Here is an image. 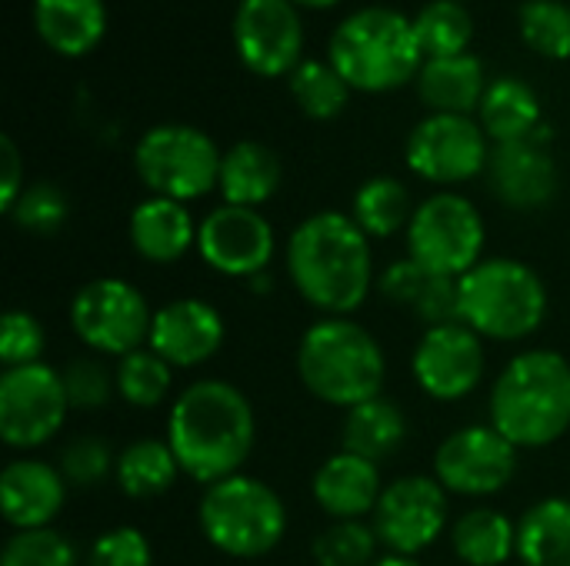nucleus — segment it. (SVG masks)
I'll use <instances>...</instances> for the list:
<instances>
[{
	"instance_id": "aec40b11",
	"label": "nucleus",
	"mask_w": 570,
	"mask_h": 566,
	"mask_svg": "<svg viewBox=\"0 0 570 566\" xmlns=\"http://www.w3.org/2000/svg\"><path fill=\"white\" fill-rule=\"evenodd\" d=\"M488 180L511 210H541L558 197V163L538 140L498 143L488 160Z\"/></svg>"
},
{
	"instance_id": "c03bdc74",
	"label": "nucleus",
	"mask_w": 570,
	"mask_h": 566,
	"mask_svg": "<svg viewBox=\"0 0 570 566\" xmlns=\"http://www.w3.org/2000/svg\"><path fill=\"white\" fill-rule=\"evenodd\" d=\"M0 157H3V177H0V210L10 214L17 197L23 193V160L10 137H0Z\"/></svg>"
},
{
	"instance_id": "de8ad7c7",
	"label": "nucleus",
	"mask_w": 570,
	"mask_h": 566,
	"mask_svg": "<svg viewBox=\"0 0 570 566\" xmlns=\"http://www.w3.org/2000/svg\"><path fill=\"white\" fill-rule=\"evenodd\" d=\"M461 3H464V0H461Z\"/></svg>"
},
{
	"instance_id": "9d476101",
	"label": "nucleus",
	"mask_w": 570,
	"mask_h": 566,
	"mask_svg": "<svg viewBox=\"0 0 570 566\" xmlns=\"http://www.w3.org/2000/svg\"><path fill=\"white\" fill-rule=\"evenodd\" d=\"M73 337L100 357H127L147 347L154 310L147 297L124 277H97L83 284L67 310Z\"/></svg>"
},
{
	"instance_id": "f8f14e48",
	"label": "nucleus",
	"mask_w": 570,
	"mask_h": 566,
	"mask_svg": "<svg viewBox=\"0 0 570 566\" xmlns=\"http://www.w3.org/2000/svg\"><path fill=\"white\" fill-rule=\"evenodd\" d=\"M70 417L60 370L50 364L10 367L0 374V440L10 450H37L50 444Z\"/></svg>"
},
{
	"instance_id": "6ab92c4d",
	"label": "nucleus",
	"mask_w": 570,
	"mask_h": 566,
	"mask_svg": "<svg viewBox=\"0 0 570 566\" xmlns=\"http://www.w3.org/2000/svg\"><path fill=\"white\" fill-rule=\"evenodd\" d=\"M67 490L70 484L63 480L60 467L37 457L10 460L0 470V507L7 527L13 534L53 527V520L67 504Z\"/></svg>"
},
{
	"instance_id": "a878e982",
	"label": "nucleus",
	"mask_w": 570,
	"mask_h": 566,
	"mask_svg": "<svg viewBox=\"0 0 570 566\" xmlns=\"http://www.w3.org/2000/svg\"><path fill=\"white\" fill-rule=\"evenodd\" d=\"M417 93L434 113L471 117V110H478L488 93L484 63L474 53L424 60V67L417 73Z\"/></svg>"
},
{
	"instance_id": "f03ea898",
	"label": "nucleus",
	"mask_w": 570,
	"mask_h": 566,
	"mask_svg": "<svg viewBox=\"0 0 570 566\" xmlns=\"http://www.w3.org/2000/svg\"><path fill=\"white\" fill-rule=\"evenodd\" d=\"M284 260L294 290L321 317H351L377 287L371 237L341 210L304 217L287 237Z\"/></svg>"
},
{
	"instance_id": "ea45409f",
	"label": "nucleus",
	"mask_w": 570,
	"mask_h": 566,
	"mask_svg": "<svg viewBox=\"0 0 570 566\" xmlns=\"http://www.w3.org/2000/svg\"><path fill=\"white\" fill-rule=\"evenodd\" d=\"M60 474L70 487L77 490H94L100 487L107 477H114L117 467V454L107 440L100 437H73L63 450H60Z\"/></svg>"
},
{
	"instance_id": "2f4dec72",
	"label": "nucleus",
	"mask_w": 570,
	"mask_h": 566,
	"mask_svg": "<svg viewBox=\"0 0 570 566\" xmlns=\"http://www.w3.org/2000/svg\"><path fill=\"white\" fill-rule=\"evenodd\" d=\"M351 217L371 240H391L401 230H407L414 217V203H411L407 187L397 177L381 173L357 187L351 200Z\"/></svg>"
},
{
	"instance_id": "dca6fc26",
	"label": "nucleus",
	"mask_w": 570,
	"mask_h": 566,
	"mask_svg": "<svg viewBox=\"0 0 570 566\" xmlns=\"http://www.w3.org/2000/svg\"><path fill=\"white\" fill-rule=\"evenodd\" d=\"M197 254L214 274L247 284L271 270L277 234L261 210L220 203L197 227Z\"/></svg>"
},
{
	"instance_id": "4c0bfd02",
	"label": "nucleus",
	"mask_w": 570,
	"mask_h": 566,
	"mask_svg": "<svg viewBox=\"0 0 570 566\" xmlns=\"http://www.w3.org/2000/svg\"><path fill=\"white\" fill-rule=\"evenodd\" d=\"M20 230L27 234H37V237H50L57 234L67 217H70V200L67 193L50 183V180H37V183H27L23 193L17 197L13 210L7 214Z\"/></svg>"
},
{
	"instance_id": "c85d7f7f",
	"label": "nucleus",
	"mask_w": 570,
	"mask_h": 566,
	"mask_svg": "<svg viewBox=\"0 0 570 566\" xmlns=\"http://www.w3.org/2000/svg\"><path fill=\"white\" fill-rule=\"evenodd\" d=\"M541 123V100L534 87L518 77H501L488 83V93L481 100V127L494 143L531 140Z\"/></svg>"
},
{
	"instance_id": "1a4fd4ad",
	"label": "nucleus",
	"mask_w": 570,
	"mask_h": 566,
	"mask_svg": "<svg viewBox=\"0 0 570 566\" xmlns=\"http://www.w3.org/2000/svg\"><path fill=\"white\" fill-rule=\"evenodd\" d=\"M404 240L411 260L441 277L461 280L484 260L488 227L481 210L464 193L441 190L414 207Z\"/></svg>"
},
{
	"instance_id": "ddd939ff",
	"label": "nucleus",
	"mask_w": 570,
	"mask_h": 566,
	"mask_svg": "<svg viewBox=\"0 0 570 566\" xmlns=\"http://www.w3.org/2000/svg\"><path fill=\"white\" fill-rule=\"evenodd\" d=\"M518 447L491 424H468L448 434L434 450V477L451 497L484 500L511 487Z\"/></svg>"
},
{
	"instance_id": "7c9ffc66",
	"label": "nucleus",
	"mask_w": 570,
	"mask_h": 566,
	"mask_svg": "<svg viewBox=\"0 0 570 566\" xmlns=\"http://www.w3.org/2000/svg\"><path fill=\"white\" fill-rule=\"evenodd\" d=\"M180 474L184 470H180L170 444L157 440V437L127 444L117 454V467H114V480H117L120 494L130 500H157V497L170 494V487L177 484Z\"/></svg>"
},
{
	"instance_id": "473e14b6",
	"label": "nucleus",
	"mask_w": 570,
	"mask_h": 566,
	"mask_svg": "<svg viewBox=\"0 0 570 566\" xmlns=\"http://www.w3.org/2000/svg\"><path fill=\"white\" fill-rule=\"evenodd\" d=\"M411 23L424 60L468 53L474 40V17L461 0H431L417 10Z\"/></svg>"
},
{
	"instance_id": "412c9836",
	"label": "nucleus",
	"mask_w": 570,
	"mask_h": 566,
	"mask_svg": "<svg viewBox=\"0 0 570 566\" xmlns=\"http://www.w3.org/2000/svg\"><path fill=\"white\" fill-rule=\"evenodd\" d=\"M384 494L381 464H371L351 450L331 454L311 480V497L331 520H367Z\"/></svg>"
},
{
	"instance_id": "f704fd0d",
	"label": "nucleus",
	"mask_w": 570,
	"mask_h": 566,
	"mask_svg": "<svg viewBox=\"0 0 570 566\" xmlns=\"http://www.w3.org/2000/svg\"><path fill=\"white\" fill-rule=\"evenodd\" d=\"M291 97L311 120H334L351 100V83L331 60H301L291 73Z\"/></svg>"
},
{
	"instance_id": "49530a36",
	"label": "nucleus",
	"mask_w": 570,
	"mask_h": 566,
	"mask_svg": "<svg viewBox=\"0 0 570 566\" xmlns=\"http://www.w3.org/2000/svg\"><path fill=\"white\" fill-rule=\"evenodd\" d=\"M294 3H301V7H334L337 0H294Z\"/></svg>"
},
{
	"instance_id": "39448f33",
	"label": "nucleus",
	"mask_w": 570,
	"mask_h": 566,
	"mask_svg": "<svg viewBox=\"0 0 570 566\" xmlns=\"http://www.w3.org/2000/svg\"><path fill=\"white\" fill-rule=\"evenodd\" d=\"M548 284L518 257H484L458 280V320L478 337L521 344L548 320Z\"/></svg>"
},
{
	"instance_id": "5701e85b",
	"label": "nucleus",
	"mask_w": 570,
	"mask_h": 566,
	"mask_svg": "<svg viewBox=\"0 0 570 566\" xmlns=\"http://www.w3.org/2000/svg\"><path fill=\"white\" fill-rule=\"evenodd\" d=\"M377 294L391 304L417 317L424 327L451 324L458 320V280L441 277L417 260L404 257L381 270Z\"/></svg>"
},
{
	"instance_id": "4468645a",
	"label": "nucleus",
	"mask_w": 570,
	"mask_h": 566,
	"mask_svg": "<svg viewBox=\"0 0 570 566\" xmlns=\"http://www.w3.org/2000/svg\"><path fill=\"white\" fill-rule=\"evenodd\" d=\"M404 160L421 180L454 187L488 170L491 147L478 120L464 113H431L407 133Z\"/></svg>"
},
{
	"instance_id": "c9c22d12",
	"label": "nucleus",
	"mask_w": 570,
	"mask_h": 566,
	"mask_svg": "<svg viewBox=\"0 0 570 566\" xmlns=\"http://www.w3.org/2000/svg\"><path fill=\"white\" fill-rule=\"evenodd\" d=\"M381 540L371 520H331L314 544L311 557L317 566H374L381 557Z\"/></svg>"
},
{
	"instance_id": "79ce46f5",
	"label": "nucleus",
	"mask_w": 570,
	"mask_h": 566,
	"mask_svg": "<svg viewBox=\"0 0 570 566\" xmlns=\"http://www.w3.org/2000/svg\"><path fill=\"white\" fill-rule=\"evenodd\" d=\"M43 350H47L43 324L30 310H7L0 320V364H3V370L40 364Z\"/></svg>"
},
{
	"instance_id": "393cba45",
	"label": "nucleus",
	"mask_w": 570,
	"mask_h": 566,
	"mask_svg": "<svg viewBox=\"0 0 570 566\" xmlns=\"http://www.w3.org/2000/svg\"><path fill=\"white\" fill-rule=\"evenodd\" d=\"M281 177H284L281 157L267 143H261V140H237L220 157L217 190H220L224 203L254 207L257 210L261 203H267L277 193Z\"/></svg>"
},
{
	"instance_id": "4be33fe9",
	"label": "nucleus",
	"mask_w": 570,
	"mask_h": 566,
	"mask_svg": "<svg viewBox=\"0 0 570 566\" xmlns=\"http://www.w3.org/2000/svg\"><path fill=\"white\" fill-rule=\"evenodd\" d=\"M197 220L187 203L170 197H147L130 210L127 237L140 260L167 267L197 250Z\"/></svg>"
},
{
	"instance_id": "9b49d317",
	"label": "nucleus",
	"mask_w": 570,
	"mask_h": 566,
	"mask_svg": "<svg viewBox=\"0 0 570 566\" xmlns=\"http://www.w3.org/2000/svg\"><path fill=\"white\" fill-rule=\"evenodd\" d=\"M371 524L387 554L421 557L451 534V494L434 474H404L384 484Z\"/></svg>"
},
{
	"instance_id": "f3484780",
	"label": "nucleus",
	"mask_w": 570,
	"mask_h": 566,
	"mask_svg": "<svg viewBox=\"0 0 570 566\" xmlns=\"http://www.w3.org/2000/svg\"><path fill=\"white\" fill-rule=\"evenodd\" d=\"M234 43L244 67L257 77H291L304 50V23L294 0H240Z\"/></svg>"
},
{
	"instance_id": "e433bc0d",
	"label": "nucleus",
	"mask_w": 570,
	"mask_h": 566,
	"mask_svg": "<svg viewBox=\"0 0 570 566\" xmlns=\"http://www.w3.org/2000/svg\"><path fill=\"white\" fill-rule=\"evenodd\" d=\"M521 37L541 57H570V7L564 0H528L521 7Z\"/></svg>"
},
{
	"instance_id": "7ed1b4c3",
	"label": "nucleus",
	"mask_w": 570,
	"mask_h": 566,
	"mask_svg": "<svg viewBox=\"0 0 570 566\" xmlns=\"http://www.w3.org/2000/svg\"><path fill=\"white\" fill-rule=\"evenodd\" d=\"M488 424L518 450H544L570 430V360L534 347L514 354L491 384Z\"/></svg>"
},
{
	"instance_id": "20e7f679",
	"label": "nucleus",
	"mask_w": 570,
	"mask_h": 566,
	"mask_svg": "<svg viewBox=\"0 0 570 566\" xmlns=\"http://www.w3.org/2000/svg\"><path fill=\"white\" fill-rule=\"evenodd\" d=\"M297 377L311 397L351 410L384 394L387 357L381 340L351 317H321L301 334Z\"/></svg>"
},
{
	"instance_id": "f257e3e1",
	"label": "nucleus",
	"mask_w": 570,
	"mask_h": 566,
	"mask_svg": "<svg viewBox=\"0 0 570 566\" xmlns=\"http://www.w3.org/2000/svg\"><path fill=\"white\" fill-rule=\"evenodd\" d=\"M164 440L184 477L210 487L244 474L257 444V417L240 387L220 377H200L174 397Z\"/></svg>"
},
{
	"instance_id": "72a5a7b5",
	"label": "nucleus",
	"mask_w": 570,
	"mask_h": 566,
	"mask_svg": "<svg viewBox=\"0 0 570 566\" xmlns=\"http://www.w3.org/2000/svg\"><path fill=\"white\" fill-rule=\"evenodd\" d=\"M114 380H117V397L127 407H134V410H157L170 397L174 367L167 360H160L150 347H140V350H134V354L117 360Z\"/></svg>"
},
{
	"instance_id": "2eb2a0df",
	"label": "nucleus",
	"mask_w": 570,
	"mask_h": 566,
	"mask_svg": "<svg viewBox=\"0 0 570 566\" xmlns=\"http://www.w3.org/2000/svg\"><path fill=\"white\" fill-rule=\"evenodd\" d=\"M484 374H488L484 337H478L468 324L451 320V324L424 327L411 354V377L424 397L438 404H458L481 387Z\"/></svg>"
},
{
	"instance_id": "b1692460",
	"label": "nucleus",
	"mask_w": 570,
	"mask_h": 566,
	"mask_svg": "<svg viewBox=\"0 0 570 566\" xmlns=\"http://www.w3.org/2000/svg\"><path fill=\"white\" fill-rule=\"evenodd\" d=\"M33 27L50 50L63 57H83L107 33V3L104 0H33Z\"/></svg>"
},
{
	"instance_id": "a211bd4d",
	"label": "nucleus",
	"mask_w": 570,
	"mask_h": 566,
	"mask_svg": "<svg viewBox=\"0 0 570 566\" xmlns=\"http://www.w3.org/2000/svg\"><path fill=\"white\" fill-rule=\"evenodd\" d=\"M224 340L227 324L214 304L200 297H177L154 310L147 347L174 370H194L214 360Z\"/></svg>"
},
{
	"instance_id": "423d86ee",
	"label": "nucleus",
	"mask_w": 570,
	"mask_h": 566,
	"mask_svg": "<svg viewBox=\"0 0 570 566\" xmlns=\"http://www.w3.org/2000/svg\"><path fill=\"white\" fill-rule=\"evenodd\" d=\"M327 60L351 83V90L384 93L421 73L424 53L414 23L391 7H364L337 23Z\"/></svg>"
},
{
	"instance_id": "c756f323",
	"label": "nucleus",
	"mask_w": 570,
	"mask_h": 566,
	"mask_svg": "<svg viewBox=\"0 0 570 566\" xmlns=\"http://www.w3.org/2000/svg\"><path fill=\"white\" fill-rule=\"evenodd\" d=\"M518 560L524 566H570V500L544 497L518 520Z\"/></svg>"
},
{
	"instance_id": "cd10ccee",
	"label": "nucleus",
	"mask_w": 570,
	"mask_h": 566,
	"mask_svg": "<svg viewBox=\"0 0 570 566\" xmlns=\"http://www.w3.org/2000/svg\"><path fill=\"white\" fill-rule=\"evenodd\" d=\"M451 550L464 566H504L518 557V524L498 507H471L451 524Z\"/></svg>"
},
{
	"instance_id": "0eeeda50",
	"label": "nucleus",
	"mask_w": 570,
	"mask_h": 566,
	"mask_svg": "<svg viewBox=\"0 0 570 566\" xmlns=\"http://www.w3.org/2000/svg\"><path fill=\"white\" fill-rule=\"evenodd\" d=\"M287 524L281 494L250 474H234L204 487L197 504V527L204 540L234 560H261L274 554L287 537Z\"/></svg>"
},
{
	"instance_id": "a18cd8bd",
	"label": "nucleus",
	"mask_w": 570,
	"mask_h": 566,
	"mask_svg": "<svg viewBox=\"0 0 570 566\" xmlns=\"http://www.w3.org/2000/svg\"><path fill=\"white\" fill-rule=\"evenodd\" d=\"M374 566H424L417 557H404V554H381Z\"/></svg>"
},
{
	"instance_id": "37998d69",
	"label": "nucleus",
	"mask_w": 570,
	"mask_h": 566,
	"mask_svg": "<svg viewBox=\"0 0 570 566\" xmlns=\"http://www.w3.org/2000/svg\"><path fill=\"white\" fill-rule=\"evenodd\" d=\"M83 566H154V547L140 527H110L90 540Z\"/></svg>"
},
{
	"instance_id": "58836bf2",
	"label": "nucleus",
	"mask_w": 570,
	"mask_h": 566,
	"mask_svg": "<svg viewBox=\"0 0 570 566\" xmlns=\"http://www.w3.org/2000/svg\"><path fill=\"white\" fill-rule=\"evenodd\" d=\"M0 566H80V554L60 530H20L10 534L0 554Z\"/></svg>"
},
{
	"instance_id": "6e6552de",
	"label": "nucleus",
	"mask_w": 570,
	"mask_h": 566,
	"mask_svg": "<svg viewBox=\"0 0 570 566\" xmlns=\"http://www.w3.org/2000/svg\"><path fill=\"white\" fill-rule=\"evenodd\" d=\"M220 157L210 133L190 123H160L137 140L134 170L154 197L190 203L217 187Z\"/></svg>"
},
{
	"instance_id": "bb28decb",
	"label": "nucleus",
	"mask_w": 570,
	"mask_h": 566,
	"mask_svg": "<svg viewBox=\"0 0 570 566\" xmlns=\"http://www.w3.org/2000/svg\"><path fill=\"white\" fill-rule=\"evenodd\" d=\"M407 440V417L391 397H374L367 404H357L344 410L341 424V450H351L371 464L391 460Z\"/></svg>"
},
{
	"instance_id": "a19ab883",
	"label": "nucleus",
	"mask_w": 570,
	"mask_h": 566,
	"mask_svg": "<svg viewBox=\"0 0 570 566\" xmlns=\"http://www.w3.org/2000/svg\"><path fill=\"white\" fill-rule=\"evenodd\" d=\"M63 390H67V400H70V410L77 414H97L110 404V397L117 394V380H114V370H107L100 360L94 357H77L70 360L63 370Z\"/></svg>"
}]
</instances>
